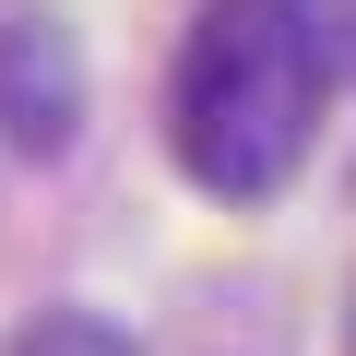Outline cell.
I'll list each match as a JSON object with an SVG mask.
<instances>
[{"instance_id": "6da1fadb", "label": "cell", "mask_w": 356, "mask_h": 356, "mask_svg": "<svg viewBox=\"0 0 356 356\" xmlns=\"http://www.w3.org/2000/svg\"><path fill=\"white\" fill-rule=\"evenodd\" d=\"M321 95H332V72L285 0H202L178 83H166V143L191 166V191L273 202L321 143Z\"/></svg>"}, {"instance_id": "7a4b0ae2", "label": "cell", "mask_w": 356, "mask_h": 356, "mask_svg": "<svg viewBox=\"0 0 356 356\" xmlns=\"http://www.w3.org/2000/svg\"><path fill=\"white\" fill-rule=\"evenodd\" d=\"M83 119V48L60 13H0V131L24 154H60Z\"/></svg>"}, {"instance_id": "3957f363", "label": "cell", "mask_w": 356, "mask_h": 356, "mask_svg": "<svg viewBox=\"0 0 356 356\" xmlns=\"http://www.w3.org/2000/svg\"><path fill=\"white\" fill-rule=\"evenodd\" d=\"M0 356H143L119 321H95V309H36L24 332H0Z\"/></svg>"}, {"instance_id": "277c9868", "label": "cell", "mask_w": 356, "mask_h": 356, "mask_svg": "<svg viewBox=\"0 0 356 356\" xmlns=\"http://www.w3.org/2000/svg\"><path fill=\"white\" fill-rule=\"evenodd\" d=\"M285 13L309 24V48H321V72H332V83H356V0H285Z\"/></svg>"}]
</instances>
